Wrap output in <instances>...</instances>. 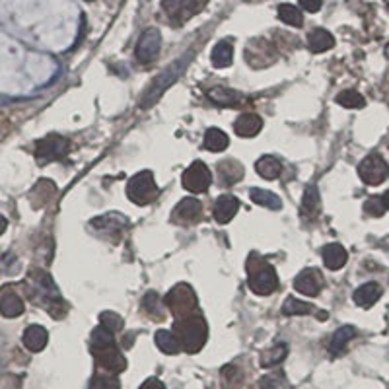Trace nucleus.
I'll list each match as a JSON object with an SVG mask.
<instances>
[{
    "mask_svg": "<svg viewBox=\"0 0 389 389\" xmlns=\"http://www.w3.org/2000/svg\"><path fill=\"white\" fill-rule=\"evenodd\" d=\"M278 20L284 21L286 26H292V28L304 26V16L300 12V8L294 6V4H281L278 6Z\"/></svg>",
    "mask_w": 389,
    "mask_h": 389,
    "instance_id": "c85d7f7f",
    "label": "nucleus"
},
{
    "mask_svg": "<svg viewBox=\"0 0 389 389\" xmlns=\"http://www.w3.org/2000/svg\"><path fill=\"white\" fill-rule=\"evenodd\" d=\"M364 208H366V213L372 214V216H382V214L385 213V206H383L382 197L368 198V201H366V205H364Z\"/></svg>",
    "mask_w": 389,
    "mask_h": 389,
    "instance_id": "ea45409f",
    "label": "nucleus"
},
{
    "mask_svg": "<svg viewBox=\"0 0 389 389\" xmlns=\"http://www.w3.org/2000/svg\"><path fill=\"white\" fill-rule=\"evenodd\" d=\"M240 211V201L232 195H222V197L216 198V203H214V220L218 222V224H228L230 220L238 214Z\"/></svg>",
    "mask_w": 389,
    "mask_h": 389,
    "instance_id": "f3484780",
    "label": "nucleus"
},
{
    "mask_svg": "<svg viewBox=\"0 0 389 389\" xmlns=\"http://www.w3.org/2000/svg\"><path fill=\"white\" fill-rule=\"evenodd\" d=\"M218 173H220V183L222 185H233L236 181H240L243 177V168L241 163L236 160H226V162L218 163Z\"/></svg>",
    "mask_w": 389,
    "mask_h": 389,
    "instance_id": "b1692460",
    "label": "nucleus"
},
{
    "mask_svg": "<svg viewBox=\"0 0 389 389\" xmlns=\"http://www.w3.org/2000/svg\"><path fill=\"white\" fill-rule=\"evenodd\" d=\"M294 288L304 296H318L323 288V275L318 269H305L296 276Z\"/></svg>",
    "mask_w": 389,
    "mask_h": 389,
    "instance_id": "4468645a",
    "label": "nucleus"
},
{
    "mask_svg": "<svg viewBox=\"0 0 389 389\" xmlns=\"http://www.w3.org/2000/svg\"><path fill=\"white\" fill-rule=\"evenodd\" d=\"M138 389H166V385H163L158 378H148V380L142 383Z\"/></svg>",
    "mask_w": 389,
    "mask_h": 389,
    "instance_id": "79ce46f5",
    "label": "nucleus"
},
{
    "mask_svg": "<svg viewBox=\"0 0 389 389\" xmlns=\"http://www.w3.org/2000/svg\"><path fill=\"white\" fill-rule=\"evenodd\" d=\"M156 347L160 348L163 354H177L181 350V345H179V340L171 331L168 329H160V331L156 333Z\"/></svg>",
    "mask_w": 389,
    "mask_h": 389,
    "instance_id": "cd10ccee",
    "label": "nucleus"
},
{
    "mask_svg": "<svg viewBox=\"0 0 389 389\" xmlns=\"http://www.w3.org/2000/svg\"><path fill=\"white\" fill-rule=\"evenodd\" d=\"M173 331H176L173 335L179 340L181 348L189 354L198 353L201 348L205 347L206 339H208V327H206L205 318L198 311H193L185 318L176 319Z\"/></svg>",
    "mask_w": 389,
    "mask_h": 389,
    "instance_id": "f257e3e1",
    "label": "nucleus"
},
{
    "mask_svg": "<svg viewBox=\"0 0 389 389\" xmlns=\"http://www.w3.org/2000/svg\"><path fill=\"white\" fill-rule=\"evenodd\" d=\"M358 176L366 185H382L389 177V163L380 154H370L358 166Z\"/></svg>",
    "mask_w": 389,
    "mask_h": 389,
    "instance_id": "0eeeda50",
    "label": "nucleus"
},
{
    "mask_svg": "<svg viewBox=\"0 0 389 389\" xmlns=\"http://www.w3.org/2000/svg\"><path fill=\"white\" fill-rule=\"evenodd\" d=\"M248 275H249V288L259 294V296H269L278 288V276L276 271L271 267L265 259L251 255L248 261Z\"/></svg>",
    "mask_w": 389,
    "mask_h": 389,
    "instance_id": "7ed1b4c3",
    "label": "nucleus"
},
{
    "mask_svg": "<svg viewBox=\"0 0 389 389\" xmlns=\"http://www.w3.org/2000/svg\"><path fill=\"white\" fill-rule=\"evenodd\" d=\"M128 220L119 213H111L106 214V216H99V218L92 220V226L98 228V230H107V232H111V230H119L127 224Z\"/></svg>",
    "mask_w": 389,
    "mask_h": 389,
    "instance_id": "7c9ffc66",
    "label": "nucleus"
},
{
    "mask_svg": "<svg viewBox=\"0 0 389 389\" xmlns=\"http://www.w3.org/2000/svg\"><path fill=\"white\" fill-rule=\"evenodd\" d=\"M99 321H101V327H106L107 331L117 333L125 327V321L121 318L119 313H113V311H103L99 315Z\"/></svg>",
    "mask_w": 389,
    "mask_h": 389,
    "instance_id": "e433bc0d",
    "label": "nucleus"
},
{
    "mask_svg": "<svg viewBox=\"0 0 389 389\" xmlns=\"http://www.w3.org/2000/svg\"><path fill=\"white\" fill-rule=\"evenodd\" d=\"M115 345L113 333L107 331L106 327H96L92 333V350H99V348H106Z\"/></svg>",
    "mask_w": 389,
    "mask_h": 389,
    "instance_id": "f704fd0d",
    "label": "nucleus"
},
{
    "mask_svg": "<svg viewBox=\"0 0 389 389\" xmlns=\"http://www.w3.org/2000/svg\"><path fill=\"white\" fill-rule=\"evenodd\" d=\"M183 187L191 193H205L211 183H213V176L211 170L206 168V163L203 162H193L183 173Z\"/></svg>",
    "mask_w": 389,
    "mask_h": 389,
    "instance_id": "1a4fd4ad",
    "label": "nucleus"
},
{
    "mask_svg": "<svg viewBox=\"0 0 389 389\" xmlns=\"http://www.w3.org/2000/svg\"><path fill=\"white\" fill-rule=\"evenodd\" d=\"M286 354H288V347L286 345H276L267 353H263L261 356V366L263 368H271V366H275V364H281V362L286 358Z\"/></svg>",
    "mask_w": 389,
    "mask_h": 389,
    "instance_id": "72a5a7b5",
    "label": "nucleus"
},
{
    "mask_svg": "<svg viewBox=\"0 0 389 389\" xmlns=\"http://www.w3.org/2000/svg\"><path fill=\"white\" fill-rule=\"evenodd\" d=\"M300 2V6L304 8L305 12H311V14H315L321 10L323 6V0H298Z\"/></svg>",
    "mask_w": 389,
    "mask_h": 389,
    "instance_id": "a19ab883",
    "label": "nucleus"
},
{
    "mask_svg": "<svg viewBox=\"0 0 389 389\" xmlns=\"http://www.w3.org/2000/svg\"><path fill=\"white\" fill-rule=\"evenodd\" d=\"M203 214V205L198 203L197 198L187 197L183 201H179V205L173 211V220L177 224H193L197 222Z\"/></svg>",
    "mask_w": 389,
    "mask_h": 389,
    "instance_id": "2eb2a0df",
    "label": "nucleus"
},
{
    "mask_svg": "<svg viewBox=\"0 0 389 389\" xmlns=\"http://www.w3.org/2000/svg\"><path fill=\"white\" fill-rule=\"evenodd\" d=\"M92 389H121V383L113 374H109V375L98 374L96 378H94Z\"/></svg>",
    "mask_w": 389,
    "mask_h": 389,
    "instance_id": "58836bf2",
    "label": "nucleus"
},
{
    "mask_svg": "<svg viewBox=\"0 0 389 389\" xmlns=\"http://www.w3.org/2000/svg\"><path fill=\"white\" fill-rule=\"evenodd\" d=\"M94 356L96 360L103 370H107L109 374H121L123 370L127 368V360L125 356L121 354V350L117 348V345H111V347L99 348V350H94Z\"/></svg>",
    "mask_w": 389,
    "mask_h": 389,
    "instance_id": "ddd939ff",
    "label": "nucleus"
},
{
    "mask_svg": "<svg viewBox=\"0 0 389 389\" xmlns=\"http://www.w3.org/2000/svg\"><path fill=\"white\" fill-rule=\"evenodd\" d=\"M337 103L343 107H347V109H360L364 107V98H362V94H358L356 90H345V92H340L337 96Z\"/></svg>",
    "mask_w": 389,
    "mask_h": 389,
    "instance_id": "c9c22d12",
    "label": "nucleus"
},
{
    "mask_svg": "<svg viewBox=\"0 0 389 389\" xmlns=\"http://www.w3.org/2000/svg\"><path fill=\"white\" fill-rule=\"evenodd\" d=\"M66 152H69V141L59 135H49L47 138L37 142L36 146V156L41 163L63 160Z\"/></svg>",
    "mask_w": 389,
    "mask_h": 389,
    "instance_id": "9d476101",
    "label": "nucleus"
},
{
    "mask_svg": "<svg viewBox=\"0 0 389 389\" xmlns=\"http://www.w3.org/2000/svg\"><path fill=\"white\" fill-rule=\"evenodd\" d=\"M356 337V329L353 325H343L339 327L335 335L331 337V345H329V354L331 356H340L347 348L348 340Z\"/></svg>",
    "mask_w": 389,
    "mask_h": 389,
    "instance_id": "412c9836",
    "label": "nucleus"
},
{
    "mask_svg": "<svg viewBox=\"0 0 389 389\" xmlns=\"http://www.w3.org/2000/svg\"><path fill=\"white\" fill-rule=\"evenodd\" d=\"M383 291L382 286L378 283H366L362 284L360 288H356L354 291V304L360 305V308H364V310H368V308H372V305L382 298Z\"/></svg>",
    "mask_w": 389,
    "mask_h": 389,
    "instance_id": "6ab92c4d",
    "label": "nucleus"
},
{
    "mask_svg": "<svg viewBox=\"0 0 389 389\" xmlns=\"http://www.w3.org/2000/svg\"><path fill=\"white\" fill-rule=\"evenodd\" d=\"M382 201H383V206H385V211H389V189L385 193H383Z\"/></svg>",
    "mask_w": 389,
    "mask_h": 389,
    "instance_id": "c03bdc74",
    "label": "nucleus"
},
{
    "mask_svg": "<svg viewBox=\"0 0 389 389\" xmlns=\"http://www.w3.org/2000/svg\"><path fill=\"white\" fill-rule=\"evenodd\" d=\"M142 305H144V310L148 311L150 315H154V318H163L162 305H160V296H158L156 292H148L146 296L142 298Z\"/></svg>",
    "mask_w": 389,
    "mask_h": 389,
    "instance_id": "4c0bfd02",
    "label": "nucleus"
},
{
    "mask_svg": "<svg viewBox=\"0 0 389 389\" xmlns=\"http://www.w3.org/2000/svg\"><path fill=\"white\" fill-rule=\"evenodd\" d=\"M208 98L218 106H238L241 101L240 94L233 92V90H226V88H214L208 92Z\"/></svg>",
    "mask_w": 389,
    "mask_h": 389,
    "instance_id": "2f4dec72",
    "label": "nucleus"
},
{
    "mask_svg": "<svg viewBox=\"0 0 389 389\" xmlns=\"http://www.w3.org/2000/svg\"><path fill=\"white\" fill-rule=\"evenodd\" d=\"M127 197L138 206H146L154 203L158 197V187H156L154 176L150 171H141L131 177L127 185Z\"/></svg>",
    "mask_w": 389,
    "mask_h": 389,
    "instance_id": "423d86ee",
    "label": "nucleus"
},
{
    "mask_svg": "<svg viewBox=\"0 0 389 389\" xmlns=\"http://www.w3.org/2000/svg\"><path fill=\"white\" fill-rule=\"evenodd\" d=\"M163 302L170 308L171 313L176 315V319L185 318V315H189L193 311H197V296H195V292H193L191 286L185 283L176 284V286L166 294Z\"/></svg>",
    "mask_w": 389,
    "mask_h": 389,
    "instance_id": "20e7f679",
    "label": "nucleus"
},
{
    "mask_svg": "<svg viewBox=\"0 0 389 389\" xmlns=\"http://www.w3.org/2000/svg\"><path fill=\"white\" fill-rule=\"evenodd\" d=\"M319 213V193L315 185H310L304 193V201H302V216L305 218H313Z\"/></svg>",
    "mask_w": 389,
    "mask_h": 389,
    "instance_id": "c756f323",
    "label": "nucleus"
},
{
    "mask_svg": "<svg viewBox=\"0 0 389 389\" xmlns=\"http://www.w3.org/2000/svg\"><path fill=\"white\" fill-rule=\"evenodd\" d=\"M249 197L253 201L255 205L263 206V208H271V211H278L283 203H281V198L276 197L275 193L265 191V189H259V187H255L249 191Z\"/></svg>",
    "mask_w": 389,
    "mask_h": 389,
    "instance_id": "bb28decb",
    "label": "nucleus"
},
{
    "mask_svg": "<svg viewBox=\"0 0 389 389\" xmlns=\"http://www.w3.org/2000/svg\"><path fill=\"white\" fill-rule=\"evenodd\" d=\"M187 61H189V55L187 57H183L181 61H177V63L170 64L166 71L160 74V76L156 78L154 80V84L150 86L148 88V92H146V96H144V99H142V103L141 107H152L158 101V98L162 96L168 88H170L173 82H176L177 78L181 76L185 71V64H187Z\"/></svg>",
    "mask_w": 389,
    "mask_h": 389,
    "instance_id": "39448f33",
    "label": "nucleus"
},
{
    "mask_svg": "<svg viewBox=\"0 0 389 389\" xmlns=\"http://www.w3.org/2000/svg\"><path fill=\"white\" fill-rule=\"evenodd\" d=\"M313 311V305L308 304V302H302V300H296V298L288 296L284 300L283 305V313L284 315H288V318H294V315H305V313H310Z\"/></svg>",
    "mask_w": 389,
    "mask_h": 389,
    "instance_id": "473e14b6",
    "label": "nucleus"
},
{
    "mask_svg": "<svg viewBox=\"0 0 389 389\" xmlns=\"http://www.w3.org/2000/svg\"><path fill=\"white\" fill-rule=\"evenodd\" d=\"M206 0H162V8L171 20L185 21L189 16L197 14Z\"/></svg>",
    "mask_w": 389,
    "mask_h": 389,
    "instance_id": "f8f14e48",
    "label": "nucleus"
},
{
    "mask_svg": "<svg viewBox=\"0 0 389 389\" xmlns=\"http://www.w3.org/2000/svg\"><path fill=\"white\" fill-rule=\"evenodd\" d=\"M321 257H323V263H325L327 269L339 271L345 267V263L348 259L347 249L343 248L340 243H329L325 248L321 249Z\"/></svg>",
    "mask_w": 389,
    "mask_h": 389,
    "instance_id": "aec40b11",
    "label": "nucleus"
},
{
    "mask_svg": "<svg viewBox=\"0 0 389 389\" xmlns=\"http://www.w3.org/2000/svg\"><path fill=\"white\" fill-rule=\"evenodd\" d=\"M230 138L224 131L220 128H208L205 133V141H203V148L211 150V152H222L228 148Z\"/></svg>",
    "mask_w": 389,
    "mask_h": 389,
    "instance_id": "393cba45",
    "label": "nucleus"
},
{
    "mask_svg": "<svg viewBox=\"0 0 389 389\" xmlns=\"http://www.w3.org/2000/svg\"><path fill=\"white\" fill-rule=\"evenodd\" d=\"M160 49H162V34H160V29L148 28L142 31L141 39L136 43L135 55L138 59V63L150 64L158 59Z\"/></svg>",
    "mask_w": 389,
    "mask_h": 389,
    "instance_id": "6e6552de",
    "label": "nucleus"
},
{
    "mask_svg": "<svg viewBox=\"0 0 389 389\" xmlns=\"http://www.w3.org/2000/svg\"><path fill=\"white\" fill-rule=\"evenodd\" d=\"M21 343L29 353H41L49 343V333L43 325H29L21 335Z\"/></svg>",
    "mask_w": 389,
    "mask_h": 389,
    "instance_id": "dca6fc26",
    "label": "nucleus"
},
{
    "mask_svg": "<svg viewBox=\"0 0 389 389\" xmlns=\"http://www.w3.org/2000/svg\"><path fill=\"white\" fill-rule=\"evenodd\" d=\"M26 310V304L21 296L16 292V288L12 284H4L0 288V313L6 319L20 318L21 313Z\"/></svg>",
    "mask_w": 389,
    "mask_h": 389,
    "instance_id": "9b49d317",
    "label": "nucleus"
},
{
    "mask_svg": "<svg viewBox=\"0 0 389 389\" xmlns=\"http://www.w3.org/2000/svg\"><path fill=\"white\" fill-rule=\"evenodd\" d=\"M335 45V37L323 28H318L311 31L308 36V47H310L313 53H325Z\"/></svg>",
    "mask_w": 389,
    "mask_h": 389,
    "instance_id": "4be33fe9",
    "label": "nucleus"
},
{
    "mask_svg": "<svg viewBox=\"0 0 389 389\" xmlns=\"http://www.w3.org/2000/svg\"><path fill=\"white\" fill-rule=\"evenodd\" d=\"M213 64L216 69H228L233 61V47L230 41H218L213 49Z\"/></svg>",
    "mask_w": 389,
    "mask_h": 389,
    "instance_id": "a878e982",
    "label": "nucleus"
},
{
    "mask_svg": "<svg viewBox=\"0 0 389 389\" xmlns=\"http://www.w3.org/2000/svg\"><path fill=\"white\" fill-rule=\"evenodd\" d=\"M263 128V121L259 115L255 113H241L233 125L236 135L241 138H251V136L259 135V131Z\"/></svg>",
    "mask_w": 389,
    "mask_h": 389,
    "instance_id": "a211bd4d",
    "label": "nucleus"
},
{
    "mask_svg": "<svg viewBox=\"0 0 389 389\" xmlns=\"http://www.w3.org/2000/svg\"><path fill=\"white\" fill-rule=\"evenodd\" d=\"M255 170L257 173L263 177V179H276V177L281 176V171H283V163L278 162L276 158L273 156H261L257 163H255Z\"/></svg>",
    "mask_w": 389,
    "mask_h": 389,
    "instance_id": "5701e85b",
    "label": "nucleus"
},
{
    "mask_svg": "<svg viewBox=\"0 0 389 389\" xmlns=\"http://www.w3.org/2000/svg\"><path fill=\"white\" fill-rule=\"evenodd\" d=\"M6 228H8V220L0 214V236L6 232Z\"/></svg>",
    "mask_w": 389,
    "mask_h": 389,
    "instance_id": "37998d69",
    "label": "nucleus"
},
{
    "mask_svg": "<svg viewBox=\"0 0 389 389\" xmlns=\"http://www.w3.org/2000/svg\"><path fill=\"white\" fill-rule=\"evenodd\" d=\"M28 281L31 283L26 284L29 298H34V302L43 305L45 310H49L57 319L63 318V313L57 310V305L63 308V298L59 294L57 286L53 283V278H51L47 273H43V271H31L28 276Z\"/></svg>",
    "mask_w": 389,
    "mask_h": 389,
    "instance_id": "f03ea898",
    "label": "nucleus"
}]
</instances>
